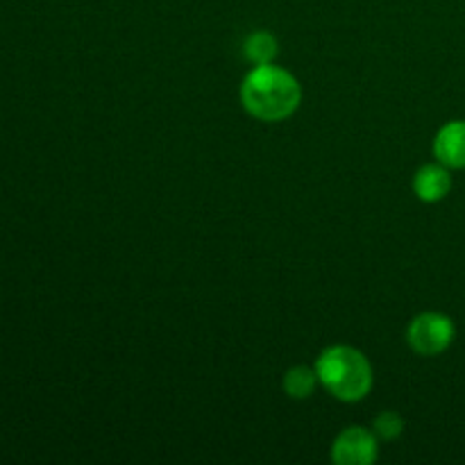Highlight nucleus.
Here are the masks:
<instances>
[{
  "label": "nucleus",
  "mask_w": 465,
  "mask_h": 465,
  "mask_svg": "<svg viewBox=\"0 0 465 465\" xmlns=\"http://www.w3.org/2000/svg\"><path fill=\"white\" fill-rule=\"evenodd\" d=\"M302 100L298 80L272 64L252 68L241 84V103L245 112L263 123H280L293 116Z\"/></svg>",
  "instance_id": "f257e3e1"
},
{
  "label": "nucleus",
  "mask_w": 465,
  "mask_h": 465,
  "mask_svg": "<svg viewBox=\"0 0 465 465\" xmlns=\"http://www.w3.org/2000/svg\"><path fill=\"white\" fill-rule=\"evenodd\" d=\"M318 381L343 402L363 400L372 389V368L359 350L331 345L316 361Z\"/></svg>",
  "instance_id": "f03ea898"
},
{
  "label": "nucleus",
  "mask_w": 465,
  "mask_h": 465,
  "mask_svg": "<svg viewBox=\"0 0 465 465\" xmlns=\"http://www.w3.org/2000/svg\"><path fill=\"white\" fill-rule=\"evenodd\" d=\"M407 341L413 352H418L420 357H436L452 345L454 322L443 313H420L409 325Z\"/></svg>",
  "instance_id": "7ed1b4c3"
},
{
  "label": "nucleus",
  "mask_w": 465,
  "mask_h": 465,
  "mask_svg": "<svg viewBox=\"0 0 465 465\" xmlns=\"http://www.w3.org/2000/svg\"><path fill=\"white\" fill-rule=\"evenodd\" d=\"M377 454V434L363 427H350L331 445V459L339 465H371L375 463Z\"/></svg>",
  "instance_id": "20e7f679"
},
{
  "label": "nucleus",
  "mask_w": 465,
  "mask_h": 465,
  "mask_svg": "<svg viewBox=\"0 0 465 465\" xmlns=\"http://www.w3.org/2000/svg\"><path fill=\"white\" fill-rule=\"evenodd\" d=\"M434 154L443 166L465 168V121H452L439 130Z\"/></svg>",
  "instance_id": "39448f33"
},
{
  "label": "nucleus",
  "mask_w": 465,
  "mask_h": 465,
  "mask_svg": "<svg viewBox=\"0 0 465 465\" xmlns=\"http://www.w3.org/2000/svg\"><path fill=\"white\" fill-rule=\"evenodd\" d=\"M452 189V175L443 163H427L413 177V191L422 203H439Z\"/></svg>",
  "instance_id": "423d86ee"
},
{
  "label": "nucleus",
  "mask_w": 465,
  "mask_h": 465,
  "mask_svg": "<svg viewBox=\"0 0 465 465\" xmlns=\"http://www.w3.org/2000/svg\"><path fill=\"white\" fill-rule=\"evenodd\" d=\"M282 384H284V393L289 395V398L304 400L309 398V395H313V391H316V386L321 384V381H318L316 368L295 366L291 368V371H286Z\"/></svg>",
  "instance_id": "0eeeda50"
},
{
  "label": "nucleus",
  "mask_w": 465,
  "mask_h": 465,
  "mask_svg": "<svg viewBox=\"0 0 465 465\" xmlns=\"http://www.w3.org/2000/svg\"><path fill=\"white\" fill-rule=\"evenodd\" d=\"M245 59L257 66H263V64H272L277 57V39L271 35V32H254L245 39Z\"/></svg>",
  "instance_id": "6e6552de"
},
{
  "label": "nucleus",
  "mask_w": 465,
  "mask_h": 465,
  "mask_svg": "<svg viewBox=\"0 0 465 465\" xmlns=\"http://www.w3.org/2000/svg\"><path fill=\"white\" fill-rule=\"evenodd\" d=\"M372 430H375V434L380 436V439L393 440L404 431V420H402V416H398L395 411H384L375 418V422H372Z\"/></svg>",
  "instance_id": "1a4fd4ad"
}]
</instances>
